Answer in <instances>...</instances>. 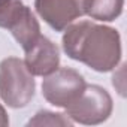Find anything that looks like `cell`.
<instances>
[{
	"label": "cell",
	"instance_id": "obj_9",
	"mask_svg": "<svg viewBox=\"0 0 127 127\" xmlns=\"http://www.w3.org/2000/svg\"><path fill=\"white\" fill-rule=\"evenodd\" d=\"M73 121L63 114H55L49 111H39L34 118L29 121V126H72Z\"/></svg>",
	"mask_w": 127,
	"mask_h": 127
},
{
	"label": "cell",
	"instance_id": "obj_6",
	"mask_svg": "<svg viewBox=\"0 0 127 127\" xmlns=\"http://www.w3.org/2000/svg\"><path fill=\"white\" fill-rule=\"evenodd\" d=\"M90 0H34L37 14L54 30L61 32L76 18L87 15Z\"/></svg>",
	"mask_w": 127,
	"mask_h": 127
},
{
	"label": "cell",
	"instance_id": "obj_7",
	"mask_svg": "<svg viewBox=\"0 0 127 127\" xmlns=\"http://www.w3.org/2000/svg\"><path fill=\"white\" fill-rule=\"evenodd\" d=\"M24 63L32 75L46 76L58 69L60 51L48 37L39 36V39L26 51Z\"/></svg>",
	"mask_w": 127,
	"mask_h": 127
},
{
	"label": "cell",
	"instance_id": "obj_1",
	"mask_svg": "<svg viewBox=\"0 0 127 127\" xmlns=\"http://www.w3.org/2000/svg\"><path fill=\"white\" fill-rule=\"evenodd\" d=\"M63 34L64 52L96 72L112 70L121 58V39L115 29L91 21L66 27Z\"/></svg>",
	"mask_w": 127,
	"mask_h": 127
},
{
	"label": "cell",
	"instance_id": "obj_2",
	"mask_svg": "<svg viewBox=\"0 0 127 127\" xmlns=\"http://www.w3.org/2000/svg\"><path fill=\"white\" fill-rule=\"evenodd\" d=\"M34 79L26 63L8 57L0 63V97L11 108L27 106L34 96Z\"/></svg>",
	"mask_w": 127,
	"mask_h": 127
},
{
	"label": "cell",
	"instance_id": "obj_3",
	"mask_svg": "<svg viewBox=\"0 0 127 127\" xmlns=\"http://www.w3.org/2000/svg\"><path fill=\"white\" fill-rule=\"evenodd\" d=\"M0 27L11 30L24 51L40 36L39 23L23 0H0Z\"/></svg>",
	"mask_w": 127,
	"mask_h": 127
},
{
	"label": "cell",
	"instance_id": "obj_4",
	"mask_svg": "<svg viewBox=\"0 0 127 127\" xmlns=\"http://www.w3.org/2000/svg\"><path fill=\"white\" fill-rule=\"evenodd\" d=\"M112 112L109 93L99 85H85L81 96L66 108V115L81 124H100Z\"/></svg>",
	"mask_w": 127,
	"mask_h": 127
},
{
	"label": "cell",
	"instance_id": "obj_5",
	"mask_svg": "<svg viewBox=\"0 0 127 127\" xmlns=\"http://www.w3.org/2000/svg\"><path fill=\"white\" fill-rule=\"evenodd\" d=\"M85 85V79L79 72L70 67H60L46 75L42 82V94L51 105L66 109L81 96Z\"/></svg>",
	"mask_w": 127,
	"mask_h": 127
},
{
	"label": "cell",
	"instance_id": "obj_10",
	"mask_svg": "<svg viewBox=\"0 0 127 127\" xmlns=\"http://www.w3.org/2000/svg\"><path fill=\"white\" fill-rule=\"evenodd\" d=\"M6 126H9V118H8L5 108L0 105V127H6Z\"/></svg>",
	"mask_w": 127,
	"mask_h": 127
},
{
	"label": "cell",
	"instance_id": "obj_8",
	"mask_svg": "<svg viewBox=\"0 0 127 127\" xmlns=\"http://www.w3.org/2000/svg\"><path fill=\"white\" fill-rule=\"evenodd\" d=\"M124 0H90L87 15L99 21H114L123 12Z\"/></svg>",
	"mask_w": 127,
	"mask_h": 127
}]
</instances>
